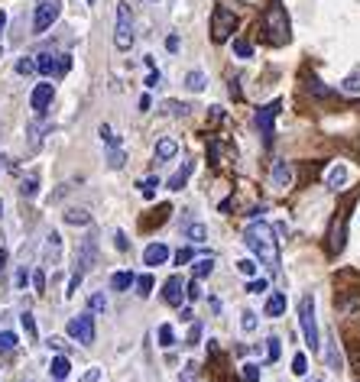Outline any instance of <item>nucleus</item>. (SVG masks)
Wrapping results in <instances>:
<instances>
[{"label": "nucleus", "instance_id": "57", "mask_svg": "<svg viewBox=\"0 0 360 382\" xmlns=\"http://www.w3.org/2000/svg\"><path fill=\"white\" fill-rule=\"evenodd\" d=\"M7 23H10V17H7V10H0V36L7 32Z\"/></svg>", "mask_w": 360, "mask_h": 382}, {"label": "nucleus", "instance_id": "56", "mask_svg": "<svg viewBox=\"0 0 360 382\" xmlns=\"http://www.w3.org/2000/svg\"><path fill=\"white\" fill-rule=\"evenodd\" d=\"M166 49H169V52H179V36H169V39H166Z\"/></svg>", "mask_w": 360, "mask_h": 382}, {"label": "nucleus", "instance_id": "17", "mask_svg": "<svg viewBox=\"0 0 360 382\" xmlns=\"http://www.w3.org/2000/svg\"><path fill=\"white\" fill-rule=\"evenodd\" d=\"M153 156H156V162H169V159H176V156H179V143H176L172 137L156 139V149H153Z\"/></svg>", "mask_w": 360, "mask_h": 382}, {"label": "nucleus", "instance_id": "53", "mask_svg": "<svg viewBox=\"0 0 360 382\" xmlns=\"http://www.w3.org/2000/svg\"><path fill=\"white\" fill-rule=\"evenodd\" d=\"M159 81H162V74H159L156 68H153V72L146 74V88H149V91H153V88H159Z\"/></svg>", "mask_w": 360, "mask_h": 382}, {"label": "nucleus", "instance_id": "24", "mask_svg": "<svg viewBox=\"0 0 360 382\" xmlns=\"http://www.w3.org/2000/svg\"><path fill=\"white\" fill-rule=\"evenodd\" d=\"M341 91H344V94H360V65H357V68H350V72L344 74Z\"/></svg>", "mask_w": 360, "mask_h": 382}, {"label": "nucleus", "instance_id": "3", "mask_svg": "<svg viewBox=\"0 0 360 382\" xmlns=\"http://www.w3.org/2000/svg\"><path fill=\"white\" fill-rule=\"evenodd\" d=\"M133 13H130V3L120 0L117 3V26H114V49L117 52H130L133 49Z\"/></svg>", "mask_w": 360, "mask_h": 382}, {"label": "nucleus", "instance_id": "31", "mask_svg": "<svg viewBox=\"0 0 360 382\" xmlns=\"http://www.w3.org/2000/svg\"><path fill=\"white\" fill-rule=\"evenodd\" d=\"M97 137H101V143H107L111 149H120V146H124V143H120V137H117V133L107 127V123H101V127H97Z\"/></svg>", "mask_w": 360, "mask_h": 382}, {"label": "nucleus", "instance_id": "29", "mask_svg": "<svg viewBox=\"0 0 360 382\" xmlns=\"http://www.w3.org/2000/svg\"><path fill=\"white\" fill-rule=\"evenodd\" d=\"M140 194H143V198H146V201H153V198H156V188H159V179L156 175H146V179H140Z\"/></svg>", "mask_w": 360, "mask_h": 382}, {"label": "nucleus", "instance_id": "1", "mask_svg": "<svg viewBox=\"0 0 360 382\" xmlns=\"http://www.w3.org/2000/svg\"><path fill=\"white\" fill-rule=\"evenodd\" d=\"M244 243H247V250L254 253L256 263H263L273 276L279 272V240H276V230L269 227V223H266V221L247 223Z\"/></svg>", "mask_w": 360, "mask_h": 382}, {"label": "nucleus", "instance_id": "37", "mask_svg": "<svg viewBox=\"0 0 360 382\" xmlns=\"http://www.w3.org/2000/svg\"><path fill=\"white\" fill-rule=\"evenodd\" d=\"M305 372H308V356H305L302 350H299L296 356H292V376H299V379H302Z\"/></svg>", "mask_w": 360, "mask_h": 382}, {"label": "nucleus", "instance_id": "49", "mask_svg": "<svg viewBox=\"0 0 360 382\" xmlns=\"http://www.w3.org/2000/svg\"><path fill=\"white\" fill-rule=\"evenodd\" d=\"M195 376H198V363L191 360V363H185V372H182V376H179V382H191V379H195Z\"/></svg>", "mask_w": 360, "mask_h": 382}, {"label": "nucleus", "instance_id": "13", "mask_svg": "<svg viewBox=\"0 0 360 382\" xmlns=\"http://www.w3.org/2000/svg\"><path fill=\"white\" fill-rule=\"evenodd\" d=\"M43 259H46V265H59V263H62V234H55V230L46 234Z\"/></svg>", "mask_w": 360, "mask_h": 382}, {"label": "nucleus", "instance_id": "16", "mask_svg": "<svg viewBox=\"0 0 360 382\" xmlns=\"http://www.w3.org/2000/svg\"><path fill=\"white\" fill-rule=\"evenodd\" d=\"M169 263V246L166 243H149L146 250H143V265H166Z\"/></svg>", "mask_w": 360, "mask_h": 382}, {"label": "nucleus", "instance_id": "42", "mask_svg": "<svg viewBox=\"0 0 360 382\" xmlns=\"http://www.w3.org/2000/svg\"><path fill=\"white\" fill-rule=\"evenodd\" d=\"M88 308H91V311H107V298H104V292H95V295L88 298Z\"/></svg>", "mask_w": 360, "mask_h": 382}, {"label": "nucleus", "instance_id": "6", "mask_svg": "<svg viewBox=\"0 0 360 382\" xmlns=\"http://www.w3.org/2000/svg\"><path fill=\"white\" fill-rule=\"evenodd\" d=\"M266 30H269V43L276 46H286L289 43V20H286V10L273 3L269 13H266Z\"/></svg>", "mask_w": 360, "mask_h": 382}, {"label": "nucleus", "instance_id": "26", "mask_svg": "<svg viewBox=\"0 0 360 382\" xmlns=\"http://www.w3.org/2000/svg\"><path fill=\"white\" fill-rule=\"evenodd\" d=\"M133 282H137L133 272H114V276H111V288H114V292H127Z\"/></svg>", "mask_w": 360, "mask_h": 382}, {"label": "nucleus", "instance_id": "44", "mask_svg": "<svg viewBox=\"0 0 360 382\" xmlns=\"http://www.w3.org/2000/svg\"><path fill=\"white\" fill-rule=\"evenodd\" d=\"M166 110H169L172 117H185V114H189V104H179V101H166Z\"/></svg>", "mask_w": 360, "mask_h": 382}, {"label": "nucleus", "instance_id": "41", "mask_svg": "<svg viewBox=\"0 0 360 382\" xmlns=\"http://www.w3.org/2000/svg\"><path fill=\"white\" fill-rule=\"evenodd\" d=\"M256 324H260V321H256V311H244V314H240V330H244V334H254Z\"/></svg>", "mask_w": 360, "mask_h": 382}, {"label": "nucleus", "instance_id": "60", "mask_svg": "<svg viewBox=\"0 0 360 382\" xmlns=\"http://www.w3.org/2000/svg\"><path fill=\"white\" fill-rule=\"evenodd\" d=\"M153 3H156V0H153Z\"/></svg>", "mask_w": 360, "mask_h": 382}, {"label": "nucleus", "instance_id": "9", "mask_svg": "<svg viewBox=\"0 0 360 382\" xmlns=\"http://www.w3.org/2000/svg\"><path fill=\"white\" fill-rule=\"evenodd\" d=\"M53 97H55L53 81H39V85L30 91V110L32 114H46V107L53 104Z\"/></svg>", "mask_w": 360, "mask_h": 382}, {"label": "nucleus", "instance_id": "36", "mask_svg": "<svg viewBox=\"0 0 360 382\" xmlns=\"http://www.w3.org/2000/svg\"><path fill=\"white\" fill-rule=\"evenodd\" d=\"M30 282H32V272L26 269V265H20V269H17V276H13V288H17V292H23Z\"/></svg>", "mask_w": 360, "mask_h": 382}, {"label": "nucleus", "instance_id": "39", "mask_svg": "<svg viewBox=\"0 0 360 382\" xmlns=\"http://www.w3.org/2000/svg\"><path fill=\"white\" fill-rule=\"evenodd\" d=\"M20 324H23V330H26V337H30V340L39 337V330H36V318H32L30 311H26V314H20Z\"/></svg>", "mask_w": 360, "mask_h": 382}, {"label": "nucleus", "instance_id": "27", "mask_svg": "<svg viewBox=\"0 0 360 382\" xmlns=\"http://www.w3.org/2000/svg\"><path fill=\"white\" fill-rule=\"evenodd\" d=\"M156 340H159V347H162V350H172V347H176V330H172L169 324H159Z\"/></svg>", "mask_w": 360, "mask_h": 382}, {"label": "nucleus", "instance_id": "46", "mask_svg": "<svg viewBox=\"0 0 360 382\" xmlns=\"http://www.w3.org/2000/svg\"><path fill=\"white\" fill-rule=\"evenodd\" d=\"M244 379L247 382H260V366H256V363H244Z\"/></svg>", "mask_w": 360, "mask_h": 382}, {"label": "nucleus", "instance_id": "4", "mask_svg": "<svg viewBox=\"0 0 360 382\" xmlns=\"http://www.w3.org/2000/svg\"><path fill=\"white\" fill-rule=\"evenodd\" d=\"M59 13H62V0H36V7H32V36H43L46 30H53Z\"/></svg>", "mask_w": 360, "mask_h": 382}, {"label": "nucleus", "instance_id": "35", "mask_svg": "<svg viewBox=\"0 0 360 382\" xmlns=\"http://www.w3.org/2000/svg\"><path fill=\"white\" fill-rule=\"evenodd\" d=\"M133 285H137V295L140 298H149V295H153V276H149V272L137 276V282H133Z\"/></svg>", "mask_w": 360, "mask_h": 382}, {"label": "nucleus", "instance_id": "59", "mask_svg": "<svg viewBox=\"0 0 360 382\" xmlns=\"http://www.w3.org/2000/svg\"><path fill=\"white\" fill-rule=\"evenodd\" d=\"M7 259H10V256H7V250H0V272L7 269Z\"/></svg>", "mask_w": 360, "mask_h": 382}, {"label": "nucleus", "instance_id": "25", "mask_svg": "<svg viewBox=\"0 0 360 382\" xmlns=\"http://www.w3.org/2000/svg\"><path fill=\"white\" fill-rule=\"evenodd\" d=\"M341 250H344V217H338L331 227V253H341Z\"/></svg>", "mask_w": 360, "mask_h": 382}, {"label": "nucleus", "instance_id": "50", "mask_svg": "<svg viewBox=\"0 0 360 382\" xmlns=\"http://www.w3.org/2000/svg\"><path fill=\"white\" fill-rule=\"evenodd\" d=\"M32 288H36L39 295L46 292V272H43V269H36V272H32Z\"/></svg>", "mask_w": 360, "mask_h": 382}, {"label": "nucleus", "instance_id": "28", "mask_svg": "<svg viewBox=\"0 0 360 382\" xmlns=\"http://www.w3.org/2000/svg\"><path fill=\"white\" fill-rule=\"evenodd\" d=\"M191 272H195V279H205L214 272V256H202V259H195V265H191Z\"/></svg>", "mask_w": 360, "mask_h": 382}, {"label": "nucleus", "instance_id": "20", "mask_svg": "<svg viewBox=\"0 0 360 382\" xmlns=\"http://www.w3.org/2000/svg\"><path fill=\"white\" fill-rule=\"evenodd\" d=\"M191 172H195V162H185V165H182V169L176 172V175H172L169 181H166V188H169V191H182L185 185H189Z\"/></svg>", "mask_w": 360, "mask_h": 382}, {"label": "nucleus", "instance_id": "43", "mask_svg": "<svg viewBox=\"0 0 360 382\" xmlns=\"http://www.w3.org/2000/svg\"><path fill=\"white\" fill-rule=\"evenodd\" d=\"M124 149H111V156H107V165H111V169H124Z\"/></svg>", "mask_w": 360, "mask_h": 382}, {"label": "nucleus", "instance_id": "14", "mask_svg": "<svg viewBox=\"0 0 360 382\" xmlns=\"http://www.w3.org/2000/svg\"><path fill=\"white\" fill-rule=\"evenodd\" d=\"M348 181H350V169L344 162H334V165L325 172V188H331V191H341Z\"/></svg>", "mask_w": 360, "mask_h": 382}, {"label": "nucleus", "instance_id": "21", "mask_svg": "<svg viewBox=\"0 0 360 382\" xmlns=\"http://www.w3.org/2000/svg\"><path fill=\"white\" fill-rule=\"evenodd\" d=\"M185 88H189L191 94H202L205 88H208V74H205L202 68H191V72L185 74Z\"/></svg>", "mask_w": 360, "mask_h": 382}, {"label": "nucleus", "instance_id": "32", "mask_svg": "<svg viewBox=\"0 0 360 382\" xmlns=\"http://www.w3.org/2000/svg\"><path fill=\"white\" fill-rule=\"evenodd\" d=\"M13 68H17V74H23V78H26V74H36V72H39V65H36V59H30V55H23V59H17V65H13Z\"/></svg>", "mask_w": 360, "mask_h": 382}, {"label": "nucleus", "instance_id": "47", "mask_svg": "<svg viewBox=\"0 0 360 382\" xmlns=\"http://www.w3.org/2000/svg\"><path fill=\"white\" fill-rule=\"evenodd\" d=\"M185 298H189V301H198V298H202V285H198V279H191L189 285H185Z\"/></svg>", "mask_w": 360, "mask_h": 382}, {"label": "nucleus", "instance_id": "11", "mask_svg": "<svg viewBox=\"0 0 360 382\" xmlns=\"http://www.w3.org/2000/svg\"><path fill=\"white\" fill-rule=\"evenodd\" d=\"M162 301L172 305V308H182V301H185V279L182 276L166 279V285H162Z\"/></svg>", "mask_w": 360, "mask_h": 382}, {"label": "nucleus", "instance_id": "51", "mask_svg": "<svg viewBox=\"0 0 360 382\" xmlns=\"http://www.w3.org/2000/svg\"><path fill=\"white\" fill-rule=\"evenodd\" d=\"M114 246L120 250V253H127V250H130V240H127V234H124V230H117V234H114Z\"/></svg>", "mask_w": 360, "mask_h": 382}, {"label": "nucleus", "instance_id": "54", "mask_svg": "<svg viewBox=\"0 0 360 382\" xmlns=\"http://www.w3.org/2000/svg\"><path fill=\"white\" fill-rule=\"evenodd\" d=\"M191 256H195V253H191L189 246H185V250H179V253H176V263L185 265V263H191Z\"/></svg>", "mask_w": 360, "mask_h": 382}, {"label": "nucleus", "instance_id": "61", "mask_svg": "<svg viewBox=\"0 0 360 382\" xmlns=\"http://www.w3.org/2000/svg\"><path fill=\"white\" fill-rule=\"evenodd\" d=\"M357 382H360V379H357Z\"/></svg>", "mask_w": 360, "mask_h": 382}, {"label": "nucleus", "instance_id": "38", "mask_svg": "<svg viewBox=\"0 0 360 382\" xmlns=\"http://www.w3.org/2000/svg\"><path fill=\"white\" fill-rule=\"evenodd\" d=\"M237 272L247 279H254L256 272H260V265H256V259H237Z\"/></svg>", "mask_w": 360, "mask_h": 382}, {"label": "nucleus", "instance_id": "52", "mask_svg": "<svg viewBox=\"0 0 360 382\" xmlns=\"http://www.w3.org/2000/svg\"><path fill=\"white\" fill-rule=\"evenodd\" d=\"M198 340H202V324L195 321V324H191V328H189V347H195Z\"/></svg>", "mask_w": 360, "mask_h": 382}, {"label": "nucleus", "instance_id": "7", "mask_svg": "<svg viewBox=\"0 0 360 382\" xmlns=\"http://www.w3.org/2000/svg\"><path fill=\"white\" fill-rule=\"evenodd\" d=\"M65 330H68V337L78 340L82 347H88V343H95L97 330H95V318L91 314H75L68 324H65Z\"/></svg>", "mask_w": 360, "mask_h": 382}, {"label": "nucleus", "instance_id": "33", "mask_svg": "<svg viewBox=\"0 0 360 382\" xmlns=\"http://www.w3.org/2000/svg\"><path fill=\"white\" fill-rule=\"evenodd\" d=\"M279 356H283V340H279V337H269V340H266V360H269V363H279Z\"/></svg>", "mask_w": 360, "mask_h": 382}, {"label": "nucleus", "instance_id": "2", "mask_svg": "<svg viewBox=\"0 0 360 382\" xmlns=\"http://www.w3.org/2000/svg\"><path fill=\"white\" fill-rule=\"evenodd\" d=\"M299 328L305 337V347L312 353L321 350V337H318V318H315V295H302L299 301Z\"/></svg>", "mask_w": 360, "mask_h": 382}, {"label": "nucleus", "instance_id": "30", "mask_svg": "<svg viewBox=\"0 0 360 382\" xmlns=\"http://www.w3.org/2000/svg\"><path fill=\"white\" fill-rule=\"evenodd\" d=\"M185 240L205 243V240H208V227H205V223H189V227H185Z\"/></svg>", "mask_w": 360, "mask_h": 382}, {"label": "nucleus", "instance_id": "12", "mask_svg": "<svg viewBox=\"0 0 360 382\" xmlns=\"http://www.w3.org/2000/svg\"><path fill=\"white\" fill-rule=\"evenodd\" d=\"M95 259H97V237L88 234L85 240H82V250H78V269H75V272H82V276H85L88 269L95 265Z\"/></svg>", "mask_w": 360, "mask_h": 382}, {"label": "nucleus", "instance_id": "19", "mask_svg": "<svg viewBox=\"0 0 360 382\" xmlns=\"http://www.w3.org/2000/svg\"><path fill=\"white\" fill-rule=\"evenodd\" d=\"M68 372H72V363H68V356H65V353L53 356V363H49V376H53L55 382H65V379H68Z\"/></svg>", "mask_w": 360, "mask_h": 382}, {"label": "nucleus", "instance_id": "10", "mask_svg": "<svg viewBox=\"0 0 360 382\" xmlns=\"http://www.w3.org/2000/svg\"><path fill=\"white\" fill-rule=\"evenodd\" d=\"M36 65H39V72L43 74H65L68 72V65H72V59L68 55H53V52H43V55H36Z\"/></svg>", "mask_w": 360, "mask_h": 382}, {"label": "nucleus", "instance_id": "22", "mask_svg": "<svg viewBox=\"0 0 360 382\" xmlns=\"http://www.w3.org/2000/svg\"><path fill=\"white\" fill-rule=\"evenodd\" d=\"M20 194L26 201H32V198L39 194V172H30V175L20 181Z\"/></svg>", "mask_w": 360, "mask_h": 382}, {"label": "nucleus", "instance_id": "18", "mask_svg": "<svg viewBox=\"0 0 360 382\" xmlns=\"http://www.w3.org/2000/svg\"><path fill=\"white\" fill-rule=\"evenodd\" d=\"M263 314L266 318H283V314H286V295H283V292H273V295L266 298Z\"/></svg>", "mask_w": 360, "mask_h": 382}, {"label": "nucleus", "instance_id": "48", "mask_svg": "<svg viewBox=\"0 0 360 382\" xmlns=\"http://www.w3.org/2000/svg\"><path fill=\"white\" fill-rule=\"evenodd\" d=\"M266 285H269L266 279H250V282H247V292H250V295H260V292H266Z\"/></svg>", "mask_w": 360, "mask_h": 382}, {"label": "nucleus", "instance_id": "5", "mask_svg": "<svg viewBox=\"0 0 360 382\" xmlns=\"http://www.w3.org/2000/svg\"><path fill=\"white\" fill-rule=\"evenodd\" d=\"M234 30H237V13L227 10V7H214V13H211V39L214 43H227Z\"/></svg>", "mask_w": 360, "mask_h": 382}, {"label": "nucleus", "instance_id": "8", "mask_svg": "<svg viewBox=\"0 0 360 382\" xmlns=\"http://www.w3.org/2000/svg\"><path fill=\"white\" fill-rule=\"evenodd\" d=\"M279 107H283V101H273V104L256 110V130L263 133L266 143H273V127H276V117H279Z\"/></svg>", "mask_w": 360, "mask_h": 382}, {"label": "nucleus", "instance_id": "40", "mask_svg": "<svg viewBox=\"0 0 360 382\" xmlns=\"http://www.w3.org/2000/svg\"><path fill=\"white\" fill-rule=\"evenodd\" d=\"M234 55L237 59H254V46L247 43V39H234Z\"/></svg>", "mask_w": 360, "mask_h": 382}, {"label": "nucleus", "instance_id": "55", "mask_svg": "<svg viewBox=\"0 0 360 382\" xmlns=\"http://www.w3.org/2000/svg\"><path fill=\"white\" fill-rule=\"evenodd\" d=\"M97 379H101V370H97V366H91V370H88L78 382H97Z\"/></svg>", "mask_w": 360, "mask_h": 382}, {"label": "nucleus", "instance_id": "58", "mask_svg": "<svg viewBox=\"0 0 360 382\" xmlns=\"http://www.w3.org/2000/svg\"><path fill=\"white\" fill-rule=\"evenodd\" d=\"M65 347V340H59V337H49V350H62Z\"/></svg>", "mask_w": 360, "mask_h": 382}, {"label": "nucleus", "instance_id": "15", "mask_svg": "<svg viewBox=\"0 0 360 382\" xmlns=\"http://www.w3.org/2000/svg\"><path fill=\"white\" fill-rule=\"evenodd\" d=\"M269 181H273V188H276V191L292 188V165H289L286 159L273 162V175H269Z\"/></svg>", "mask_w": 360, "mask_h": 382}, {"label": "nucleus", "instance_id": "34", "mask_svg": "<svg viewBox=\"0 0 360 382\" xmlns=\"http://www.w3.org/2000/svg\"><path fill=\"white\" fill-rule=\"evenodd\" d=\"M17 343H20V337H17L13 330H0V353L17 350Z\"/></svg>", "mask_w": 360, "mask_h": 382}, {"label": "nucleus", "instance_id": "23", "mask_svg": "<svg viewBox=\"0 0 360 382\" xmlns=\"http://www.w3.org/2000/svg\"><path fill=\"white\" fill-rule=\"evenodd\" d=\"M65 223H72V227H91V214L85 208H68L65 211Z\"/></svg>", "mask_w": 360, "mask_h": 382}, {"label": "nucleus", "instance_id": "45", "mask_svg": "<svg viewBox=\"0 0 360 382\" xmlns=\"http://www.w3.org/2000/svg\"><path fill=\"white\" fill-rule=\"evenodd\" d=\"M328 363H331V370H341V353H338V347H334V337H328Z\"/></svg>", "mask_w": 360, "mask_h": 382}]
</instances>
